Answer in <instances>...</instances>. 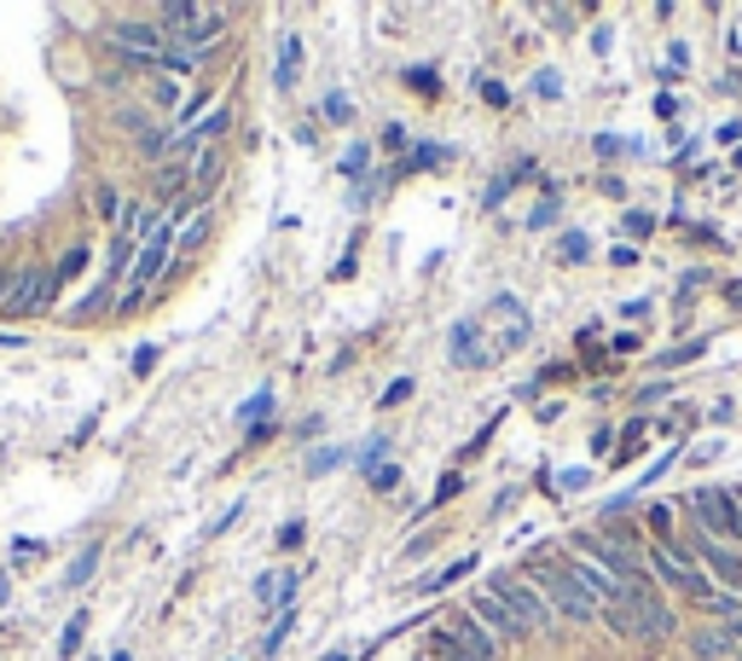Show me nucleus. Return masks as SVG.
<instances>
[{"mask_svg": "<svg viewBox=\"0 0 742 661\" xmlns=\"http://www.w3.org/2000/svg\"><path fill=\"white\" fill-rule=\"evenodd\" d=\"M533 581H540V597L551 604V615H563V621H581L592 627L597 621V604H592V592L574 581V569H569V557H533Z\"/></svg>", "mask_w": 742, "mask_h": 661, "instance_id": "obj_1", "label": "nucleus"}, {"mask_svg": "<svg viewBox=\"0 0 742 661\" xmlns=\"http://www.w3.org/2000/svg\"><path fill=\"white\" fill-rule=\"evenodd\" d=\"M690 516L702 523L708 540H742V505H737V493L731 488H696L690 493Z\"/></svg>", "mask_w": 742, "mask_h": 661, "instance_id": "obj_2", "label": "nucleus"}, {"mask_svg": "<svg viewBox=\"0 0 742 661\" xmlns=\"http://www.w3.org/2000/svg\"><path fill=\"white\" fill-rule=\"evenodd\" d=\"M169 250H175V221H162L157 233L146 238V250H139L134 261V279H128V296H122V314H134L139 302H146V291L162 279V267H169Z\"/></svg>", "mask_w": 742, "mask_h": 661, "instance_id": "obj_3", "label": "nucleus"}, {"mask_svg": "<svg viewBox=\"0 0 742 661\" xmlns=\"http://www.w3.org/2000/svg\"><path fill=\"white\" fill-rule=\"evenodd\" d=\"M650 569H655V581L662 586H678V592H690L696 604L713 592V581H708V569L696 563L690 551H678V546H650Z\"/></svg>", "mask_w": 742, "mask_h": 661, "instance_id": "obj_4", "label": "nucleus"}, {"mask_svg": "<svg viewBox=\"0 0 742 661\" xmlns=\"http://www.w3.org/2000/svg\"><path fill=\"white\" fill-rule=\"evenodd\" d=\"M53 273H41V267H24V273H7V284H0V314L7 320H24L35 314V307L53 302Z\"/></svg>", "mask_w": 742, "mask_h": 661, "instance_id": "obj_5", "label": "nucleus"}, {"mask_svg": "<svg viewBox=\"0 0 742 661\" xmlns=\"http://www.w3.org/2000/svg\"><path fill=\"white\" fill-rule=\"evenodd\" d=\"M493 597H499V604L517 615V627L522 632H540V627H551V604L540 597V586H528V581H517V574H499V581L487 586Z\"/></svg>", "mask_w": 742, "mask_h": 661, "instance_id": "obj_6", "label": "nucleus"}, {"mask_svg": "<svg viewBox=\"0 0 742 661\" xmlns=\"http://www.w3.org/2000/svg\"><path fill=\"white\" fill-rule=\"evenodd\" d=\"M105 35H111V47H116V53L139 58V65H162V58H169V30L139 24V18H116V24H111Z\"/></svg>", "mask_w": 742, "mask_h": 661, "instance_id": "obj_7", "label": "nucleus"}, {"mask_svg": "<svg viewBox=\"0 0 742 661\" xmlns=\"http://www.w3.org/2000/svg\"><path fill=\"white\" fill-rule=\"evenodd\" d=\"M226 7H192L180 18V24L169 30V41H175V53H192V58H203V47H215V41L226 35Z\"/></svg>", "mask_w": 742, "mask_h": 661, "instance_id": "obj_8", "label": "nucleus"}, {"mask_svg": "<svg viewBox=\"0 0 742 661\" xmlns=\"http://www.w3.org/2000/svg\"><path fill=\"white\" fill-rule=\"evenodd\" d=\"M621 609L632 615L638 638H667V632H673V609L662 604V597H655V586H627Z\"/></svg>", "mask_w": 742, "mask_h": 661, "instance_id": "obj_9", "label": "nucleus"}, {"mask_svg": "<svg viewBox=\"0 0 742 661\" xmlns=\"http://www.w3.org/2000/svg\"><path fill=\"white\" fill-rule=\"evenodd\" d=\"M452 366H470V371H482V366H493V343H487V330H482V320H459L452 325Z\"/></svg>", "mask_w": 742, "mask_h": 661, "instance_id": "obj_10", "label": "nucleus"}, {"mask_svg": "<svg viewBox=\"0 0 742 661\" xmlns=\"http://www.w3.org/2000/svg\"><path fill=\"white\" fill-rule=\"evenodd\" d=\"M574 557H586V563L609 569L615 581H621V574H632V557L621 551V540H615V534H581V551H574Z\"/></svg>", "mask_w": 742, "mask_h": 661, "instance_id": "obj_11", "label": "nucleus"}, {"mask_svg": "<svg viewBox=\"0 0 742 661\" xmlns=\"http://www.w3.org/2000/svg\"><path fill=\"white\" fill-rule=\"evenodd\" d=\"M470 615H476V621L493 632V638H522V627H517V615H510L499 597L493 592H470Z\"/></svg>", "mask_w": 742, "mask_h": 661, "instance_id": "obj_12", "label": "nucleus"}, {"mask_svg": "<svg viewBox=\"0 0 742 661\" xmlns=\"http://www.w3.org/2000/svg\"><path fill=\"white\" fill-rule=\"evenodd\" d=\"M696 551L708 557V569H713V574H719V581H726V586H742V557H731V551L719 546V540H708V534H702V540H696Z\"/></svg>", "mask_w": 742, "mask_h": 661, "instance_id": "obj_13", "label": "nucleus"}, {"mask_svg": "<svg viewBox=\"0 0 742 661\" xmlns=\"http://www.w3.org/2000/svg\"><path fill=\"white\" fill-rule=\"evenodd\" d=\"M296 70H302V35H284V41H279V65H273L279 93H291V88H296Z\"/></svg>", "mask_w": 742, "mask_h": 661, "instance_id": "obj_14", "label": "nucleus"}, {"mask_svg": "<svg viewBox=\"0 0 742 661\" xmlns=\"http://www.w3.org/2000/svg\"><path fill=\"white\" fill-rule=\"evenodd\" d=\"M690 656L696 661H719V656H737V645H731L726 627H708V632H690Z\"/></svg>", "mask_w": 742, "mask_h": 661, "instance_id": "obj_15", "label": "nucleus"}, {"mask_svg": "<svg viewBox=\"0 0 742 661\" xmlns=\"http://www.w3.org/2000/svg\"><path fill=\"white\" fill-rule=\"evenodd\" d=\"M93 569H99V540L76 551V563L65 569V586H88V581H93Z\"/></svg>", "mask_w": 742, "mask_h": 661, "instance_id": "obj_16", "label": "nucleus"}, {"mask_svg": "<svg viewBox=\"0 0 742 661\" xmlns=\"http://www.w3.org/2000/svg\"><path fill=\"white\" fill-rule=\"evenodd\" d=\"M221 169H226V163H221V152L210 146V152H198L192 157V180H198V192H210V186L221 180Z\"/></svg>", "mask_w": 742, "mask_h": 661, "instance_id": "obj_17", "label": "nucleus"}, {"mask_svg": "<svg viewBox=\"0 0 742 661\" xmlns=\"http://www.w3.org/2000/svg\"><path fill=\"white\" fill-rule=\"evenodd\" d=\"M267 412H273V389H261V395H250V401H244V412H238V418H244V424H261Z\"/></svg>", "mask_w": 742, "mask_h": 661, "instance_id": "obj_18", "label": "nucleus"}, {"mask_svg": "<svg viewBox=\"0 0 742 661\" xmlns=\"http://www.w3.org/2000/svg\"><path fill=\"white\" fill-rule=\"evenodd\" d=\"M81 632H88V615H70L65 638H58V656H76V650H81Z\"/></svg>", "mask_w": 742, "mask_h": 661, "instance_id": "obj_19", "label": "nucleus"}, {"mask_svg": "<svg viewBox=\"0 0 742 661\" xmlns=\"http://www.w3.org/2000/svg\"><path fill=\"white\" fill-rule=\"evenodd\" d=\"M556 250H563V261L574 267V261H586L592 244H586V233H563V244H556Z\"/></svg>", "mask_w": 742, "mask_h": 661, "instance_id": "obj_20", "label": "nucleus"}, {"mask_svg": "<svg viewBox=\"0 0 742 661\" xmlns=\"http://www.w3.org/2000/svg\"><path fill=\"white\" fill-rule=\"evenodd\" d=\"M441 157H447L441 146H418V152H412V157L401 163V169H429V163H441Z\"/></svg>", "mask_w": 742, "mask_h": 661, "instance_id": "obj_21", "label": "nucleus"}, {"mask_svg": "<svg viewBox=\"0 0 742 661\" xmlns=\"http://www.w3.org/2000/svg\"><path fill=\"white\" fill-rule=\"evenodd\" d=\"M81 267H88V250H70L65 261H58V273H53V284H58V279H76V273H81Z\"/></svg>", "mask_w": 742, "mask_h": 661, "instance_id": "obj_22", "label": "nucleus"}, {"mask_svg": "<svg viewBox=\"0 0 742 661\" xmlns=\"http://www.w3.org/2000/svg\"><path fill=\"white\" fill-rule=\"evenodd\" d=\"M93 210L105 215V221H116V210H122V203H116V192H111V186H99V192H93Z\"/></svg>", "mask_w": 742, "mask_h": 661, "instance_id": "obj_23", "label": "nucleus"}, {"mask_svg": "<svg viewBox=\"0 0 742 661\" xmlns=\"http://www.w3.org/2000/svg\"><path fill=\"white\" fill-rule=\"evenodd\" d=\"M203 233H210V215H198L192 226L180 233V250H192V244H203Z\"/></svg>", "mask_w": 742, "mask_h": 661, "instance_id": "obj_24", "label": "nucleus"}, {"mask_svg": "<svg viewBox=\"0 0 742 661\" xmlns=\"http://www.w3.org/2000/svg\"><path fill=\"white\" fill-rule=\"evenodd\" d=\"M284 638H291V615H284V621H279L273 632L261 638V650H267V656H279V645H284Z\"/></svg>", "mask_w": 742, "mask_h": 661, "instance_id": "obj_25", "label": "nucleus"}, {"mask_svg": "<svg viewBox=\"0 0 742 661\" xmlns=\"http://www.w3.org/2000/svg\"><path fill=\"white\" fill-rule=\"evenodd\" d=\"M157 355H162V348H139V355H134V378H151V366H157Z\"/></svg>", "mask_w": 742, "mask_h": 661, "instance_id": "obj_26", "label": "nucleus"}, {"mask_svg": "<svg viewBox=\"0 0 742 661\" xmlns=\"http://www.w3.org/2000/svg\"><path fill=\"white\" fill-rule=\"evenodd\" d=\"M702 348H708V343H685V348H673V355H662V366H685V360L702 355Z\"/></svg>", "mask_w": 742, "mask_h": 661, "instance_id": "obj_27", "label": "nucleus"}, {"mask_svg": "<svg viewBox=\"0 0 742 661\" xmlns=\"http://www.w3.org/2000/svg\"><path fill=\"white\" fill-rule=\"evenodd\" d=\"M302 540H307V528H302V523H284V528H279V546H284V551H296Z\"/></svg>", "mask_w": 742, "mask_h": 661, "instance_id": "obj_28", "label": "nucleus"}, {"mask_svg": "<svg viewBox=\"0 0 742 661\" xmlns=\"http://www.w3.org/2000/svg\"><path fill=\"white\" fill-rule=\"evenodd\" d=\"M406 395H412V378H395V383L383 389V406H401Z\"/></svg>", "mask_w": 742, "mask_h": 661, "instance_id": "obj_29", "label": "nucleus"}, {"mask_svg": "<svg viewBox=\"0 0 742 661\" xmlns=\"http://www.w3.org/2000/svg\"><path fill=\"white\" fill-rule=\"evenodd\" d=\"M412 88H424V93H436V70H406Z\"/></svg>", "mask_w": 742, "mask_h": 661, "instance_id": "obj_30", "label": "nucleus"}, {"mask_svg": "<svg viewBox=\"0 0 742 661\" xmlns=\"http://www.w3.org/2000/svg\"><path fill=\"white\" fill-rule=\"evenodd\" d=\"M12 557H18V563H30V557H41V540H18Z\"/></svg>", "mask_w": 742, "mask_h": 661, "instance_id": "obj_31", "label": "nucleus"}, {"mask_svg": "<svg viewBox=\"0 0 742 661\" xmlns=\"http://www.w3.org/2000/svg\"><path fill=\"white\" fill-rule=\"evenodd\" d=\"M726 632H731V645H737V656H742V615H737V621H726Z\"/></svg>", "mask_w": 742, "mask_h": 661, "instance_id": "obj_32", "label": "nucleus"}, {"mask_svg": "<svg viewBox=\"0 0 742 661\" xmlns=\"http://www.w3.org/2000/svg\"><path fill=\"white\" fill-rule=\"evenodd\" d=\"M737 505H742V500H737Z\"/></svg>", "mask_w": 742, "mask_h": 661, "instance_id": "obj_33", "label": "nucleus"}]
</instances>
